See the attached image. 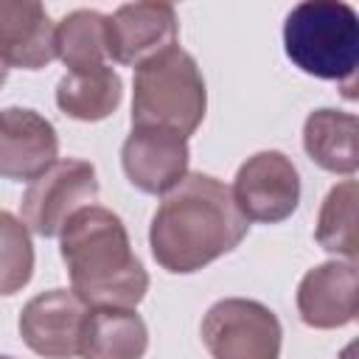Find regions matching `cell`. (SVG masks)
<instances>
[{"mask_svg": "<svg viewBox=\"0 0 359 359\" xmlns=\"http://www.w3.org/2000/svg\"><path fill=\"white\" fill-rule=\"evenodd\" d=\"M250 222L233 202L230 188L202 171H188L163 194L151 224L149 247L154 261L171 275H191L233 252Z\"/></svg>", "mask_w": 359, "mask_h": 359, "instance_id": "cell-1", "label": "cell"}, {"mask_svg": "<svg viewBox=\"0 0 359 359\" xmlns=\"http://www.w3.org/2000/svg\"><path fill=\"white\" fill-rule=\"evenodd\" d=\"M70 289L93 309H135L149 292V272L132 250L126 224L101 205L76 210L59 233Z\"/></svg>", "mask_w": 359, "mask_h": 359, "instance_id": "cell-2", "label": "cell"}, {"mask_svg": "<svg viewBox=\"0 0 359 359\" xmlns=\"http://www.w3.org/2000/svg\"><path fill=\"white\" fill-rule=\"evenodd\" d=\"M283 50L292 65L314 79L337 81L353 98L359 65V17L342 0L297 3L283 22Z\"/></svg>", "mask_w": 359, "mask_h": 359, "instance_id": "cell-3", "label": "cell"}, {"mask_svg": "<svg viewBox=\"0 0 359 359\" xmlns=\"http://www.w3.org/2000/svg\"><path fill=\"white\" fill-rule=\"evenodd\" d=\"M208 109V90L196 59L171 48L135 67L132 79V126H157L182 135L199 129Z\"/></svg>", "mask_w": 359, "mask_h": 359, "instance_id": "cell-4", "label": "cell"}, {"mask_svg": "<svg viewBox=\"0 0 359 359\" xmlns=\"http://www.w3.org/2000/svg\"><path fill=\"white\" fill-rule=\"evenodd\" d=\"M199 334L210 359H280V320L250 297L216 300L205 311Z\"/></svg>", "mask_w": 359, "mask_h": 359, "instance_id": "cell-5", "label": "cell"}, {"mask_svg": "<svg viewBox=\"0 0 359 359\" xmlns=\"http://www.w3.org/2000/svg\"><path fill=\"white\" fill-rule=\"evenodd\" d=\"M98 191L101 185L90 160H56L45 174L28 182L20 202L22 224L42 238H53L62 233V227L76 210L98 199Z\"/></svg>", "mask_w": 359, "mask_h": 359, "instance_id": "cell-6", "label": "cell"}, {"mask_svg": "<svg viewBox=\"0 0 359 359\" xmlns=\"http://www.w3.org/2000/svg\"><path fill=\"white\" fill-rule=\"evenodd\" d=\"M230 194L247 222L278 224L300 205V174L283 151H255L238 165Z\"/></svg>", "mask_w": 359, "mask_h": 359, "instance_id": "cell-7", "label": "cell"}, {"mask_svg": "<svg viewBox=\"0 0 359 359\" xmlns=\"http://www.w3.org/2000/svg\"><path fill=\"white\" fill-rule=\"evenodd\" d=\"M177 39L180 20L168 3H123L107 17V53L132 70L177 48Z\"/></svg>", "mask_w": 359, "mask_h": 359, "instance_id": "cell-8", "label": "cell"}, {"mask_svg": "<svg viewBox=\"0 0 359 359\" xmlns=\"http://www.w3.org/2000/svg\"><path fill=\"white\" fill-rule=\"evenodd\" d=\"M87 303L73 289H48L31 297L17 320L22 342L42 359H76Z\"/></svg>", "mask_w": 359, "mask_h": 359, "instance_id": "cell-9", "label": "cell"}, {"mask_svg": "<svg viewBox=\"0 0 359 359\" xmlns=\"http://www.w3.org/2000/svg\"><path fill=\"white\" fill-rule=\"evenodd\" d=\"M188 140L171 129L132 126L121 146V165L126 180L151 196L168 194L188 174Z\"/></svg>", "mask_w": 359, "mask_h": 359, "instance_id": "cell-10", "label": "cell"}, {"mask_svg": "<svg viewBox=\"0 0 359 359\" xmlns=\"http://www.w3.org/2000/svg\"><path fill=\"white\" fill-rule=\"evenodd\" d=\"M59 160L53 123L28 107L0 109V177L31 182Z\"/></svg>", "mask_w": 359, "mask_h": 359, "instance_id": "cell-11", "label": "cell"}, {"mask_svg": "<svg viewBox=\"0 0 359 359\" xmlns=\"http://www.w3.org/2000/svg\"><path fill=\"white\" fill-rule=\"evenodd\" d=\"M294 303L309 328L331 331L351 325L359 311L356 261H325L311 266L297 283Z\"/></svg>", "mask_w": 359, "mask_h": 359, "instance_id": "cell-12", "label": "cell"}, {"mask_svg": "<svg viewBox=\"0 0 359 359\" xmlns=\"http://www.w3.org/2000/svg\"><path fill=\"white\" fill-rule=\"evenodd\" d=\"M0 59L20 70H39L56 59V22L42 3L0 0Z\"/></svg>", "mask_w": 359, "mask_h": 359, "instance_id": "cell-13", "label": "cell"}, {"mask_svg": "<svg viewBox=\"0 0 359 359\" xmlns=\"http://www.w3.org/2000/svg\"><path fill=\"white\" fill-rule=\"evenodd\" d=\"M356 135H359V121L353 112L320 107L309 112L303 123V149L323 171L353 177L359 168Z\"/></svg>", "mask_w": 359, "mask_h": 359, "instance_id": "cell-14", "label": "cell"}, {"mask_svg": "<svg viewBox=\"0 0 359 359\" xmlns=\"http://www.w3.org/2000/svg\"><path fill=\"white\" fill-rule=\"evenodd\" d=\"M149 328L135 309H93L87 311L79 356L81 359H143Z\"/></svg>", "mask_w": 359, "mask_h": 359, "instance_id": "cell-15", "label": "cell"}, {"mask_svg": "<svg viewBox=\"0 0 359 359\" xmlns=\"http://www.w3.org/2000/svg\"><path fill=\"white\" fill-rule=\"evenodd\" d=\"M123 98V81L112 70V65H98L90 70L65 73L56 84V107L84 123H95L109 118Z\"/></svg>", "mask_w": 359, "mask_h": 359, "instance_id": "cell-16", "label": "cell"}, {"mask_svg": "<svg viewBox=\"0 0 359 359\" xmlns=\"http://www.w3.org/2000/svg\"><path fill=\"white\" fill-rule=\"evenodd\" d=\"M56 59L67 73L107 65V14L95 8H76L56 22Z\"/></svg>", "mask_w": 359, "mask_h": 359, "instance_id": "cell-17", "label": "cell"}, {"mask_svg": "<svg viewBox=\"0 0 359 359\" xmlns=\"http://www.w3.org/2000/svg\"><path fill=\"white\" fill-rule=\"evenodd\" d=\"M353 224H356V180L348 177L325 194L320 205L314 238L325 252L339 255L345 261H356V227Z\"/></svg>", "mask_w": 359, "mask_h": 359, "instance_id": "cell-18", "label": "cell"}, {"mask_svg": "<svg viewBox=\"0 0 359 359\" xmlns=\"http://www.w3.org/2000/svg\"><path fill=\"white\" fill-rule=\"evenodd\" d=\"M34 275L31 230L14 213L0 208V294H17Z\"/></svg>", "mask_w": 359, "mask_h": 359, "instance_id": "cell-19", "label": "cell"}, {"mask_svg": "<svg viewBox=\"0 0 359 359\" xmlns=\"http://www.w3.org/2000/svg\"><path fill=\"white\" fill-rule=\"evenodd\" d=\"M6 79H8V67H6V62L0 59V87L6 84Z\"/></svg>", "mask_w": 359, "mask_h": 359, "instance_id": "cell-20", "label": "cell"}, {"mask_svg": "<svg viewBox=\"0 0 359 359\" xmlns=\"http://www.w3.org/2000/svg\"><path fill=\"white\" fill-rule=\"evenodd\" d=\"M0 359H14V356H6V353H0Z\"/></svg>", "mask_w": 359, "mask_h": 359, "instance_id": "cell-21", "label": "cell"}]
</instances>
